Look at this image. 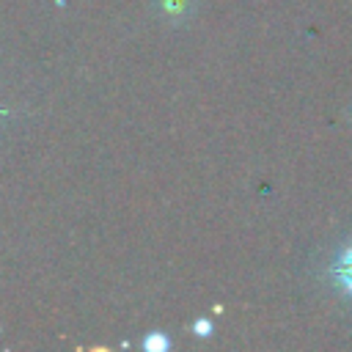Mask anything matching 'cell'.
<instances>
[{"label": "cell", "mask_w": 352, "mask_h": 352, "mask_svg": "<svg viewBox=\"0 0 352 352\" xmlns=\"http://www.w3.org/2000/svg\"><path fill=\"white\" fill-rule=\"evenodd\" d=\"M143 346H146L148 352H157V349H168V338H165L162 333H151V336L143 341Z\"/></svg>", "instance_id": "cell-2"}, {"label": "cell", "mask_w": 352, "mask_h": 352, "mask_svg": "<svg viewBox=\"0 0 352 352\" xmlns=\"http://www.w3.org/2000/svg\"><path fill=\"white\" fill-rule=\"evenodd\" d=\"M333 275H336V280L341 283V289L352 294V248H346V250H344V256L336 261Z\"/></svg>", "instance_id": "cell-1"}, {"label": "cell", "mask_w": 352, "mask_h": 352, "mask_svg": "<svg viewBox=\"0 0 352 352\" xmlns=\"http://www.w3.org/2000/svg\"><path fill=\"white\" fill-rule=\"evenodd\" d=\"M195 333H198V336H209V333H212V324H209L206 319H198V322H195Z\"/></svg>", "instance_id": "cell-3"}, {"label": "cell", "mask_w": 352, "mask_h": 352, "mask_svg": "<svg viewBox=\"0 0 352 352\" xmlns=\"http://www.w3.org/2000/svg\"><path fill=\"white\" fill-rule=\"evenodd\" d=\"M0 113H3V110H0Z\"/></svg>", "instance_id": "cell-4"}]
</instances>
